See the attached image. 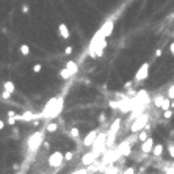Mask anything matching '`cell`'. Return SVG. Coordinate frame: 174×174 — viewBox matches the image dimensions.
I'll list each match as a JSON object with an SVG mask.
<instances>
[{
  "mask_svg": "<svg viewBox=\"0 0 174 174\" xmlns=\"http://www.w3.org/2000/svg\"><path fill=\"white\" fill-rule=\"evenodd\" d=\"M63 107H64L63 97H52L46 104L43 113L36 115V118H55V116H58L63 112Z\"/></svg>",
  "mask_w": 174,
  "mask_h": 174,
  "instance_id": "obj_1",
  "label": "cell"
},
{
  "mask_svg": "<svg viewBox=\"0 0 174 174\" xmlns=\"http://www.w3.org/2000/svg\"><path fill=\"white\" fill-rule=\"evenodd\" d=\"M27 143H28V151L30 152H36L39 149V146L44 143V133H43V130L35 132L33 135L28 138V141H27Z\"/></svg>",
  "mask_w": 174,
  "mask_h": 174,
  "instance_id": "obj_2",
  "label": "cell"
},
{
  "mask_svg": "<svg viewBox=\"0 0 174 174\" xmlns=\"http://www.w3.org/2000/svg\"><path fill=\"white\" fill-rule=\"evenodd\" d=\"M149 123V115L148 113H141L140 116H137L135 118V121H133L132 124H130V130L135 133V132H140V130H143L144 129V126Z\"/></svg>",
  "mask_w": 174,
  "mask_h": 174,
  "instance_id": "obj_3",
  "label": "cell"
},
{
  "mask_svg": "<svg viewBox=\"0 0 174 174\" xmlns=\"http://www.w3.org/2000/svg\"><path fill=\"white\" fill-rule=\"evenodd\" d=\"M119 126H121V119H115L113 124L110 126V132H108V135H107V146H113L115 140H116V135H118V132H119Z\"/></svg>",
  "mask_w": 174,
  "mask_h": 174,
  "instance_id": "obj_4",
  "label": "cell"
},
{
  "mask_svg": "<svg viewBox=\"0 0 174 174\" xmlns=\"http://www.w3.org/2000/svg\"><path fill=\"white\" fill-rule=\"evenodd\" d=\"M91 148H93V151L97 152V154H102L105 151V148H107V135H105V133H99L96 141L93 143Z\"/></svg>",
  "mask_w": 174,
  "mask_h": 174,
  "instance_id": "obj_5",
  "label": "cell"
},
{
  "mask_svg": "<svg viewBox=\"0 0 174 174\" xmlns=\"http://www.w3.org/2000/svg\"><path fill=\"white\" fill-rule=\"evenodd\" d=\"M63 160H64V154L60 152V151H55V152L50 154V157H49L47 162H49V165H50L52 168H60L61 163H63Z\"/></svg>",
  "mask_w": 174,
  "mask_h": 174,
  "instance_id": "obj_6",
  "label": "cell"
},
{
  "mask_svg": "<svg viewBox=\"0 0 174 174\" xmlns=\"http://www.w3.org/2000/svg\"><path fill=\"white\" fill-rule=\"evenodd\" d=\"M148 75H149V63H143L135 74V80L137 82H143V80L148 78Z\"/></svg>",
  "mask_w": 174,
  "mask_h": 174,
  "instance_id": "obj_7",
  "label": "cell"
},
{
  "mask_svg": "<svg viewBox=\"0 0 174 174\" xmlns=\"http://www.w3.org/2000/svg\"><path fill=\"white\" fill-rule=\"evenodd\" d=\"M113 28H115V24H113V21L108 19V21H105V24L100 27L99 30H100V33H102L105 38H108V36L113 33Z\"/></svg>",
  "mask_w": 174,
  "mask_h": 174,
  "instance_id": "obj_8",
  "label": "cell"
},
{
  "mask_svg": "<svg viewBox=\"0 0 174 174\" xmlns=\"http://www.w3.org/2000/svg\"><path fill=\"white\" fill-rule=\"evenodd\" d=\"M16 119H17V121H22V123H33L36 119V115L27 110V112H24L21 115H16Z\"/></svg>",
  "mask_w": 174,
  "mask_h": 174,
  "instance_id": "obj_9",
  "label": "cell"
},
{
  "mask_svg": "<svg viewBox=\"0 0 174 174\" xmlns=\"http://www.w3.org/2000/svg\"><path fill=\"white\" fill-rule=\"evenodd\" d=\"M118 152H119V155H130V154H132L130 141L126 140V141H123V143H119V146H118Z\"/></svg>",
  "mask_w": 174,
  "mask_h": 174,
  "instance_id": "obj_10",
  "label": "cell"
},
{
  "mask_svg": "<svg viewBox=\"0 0 174 174\" xmlns=\"http://www.w3.org/2000/svg\"><path fill=\"white\" fill-rule=\"evenodd\" d=\"M99 154L97 152H94V151H89V152H86L83 157H82V163L85 165V166H88V165H93L94 163V160H96V157H97Z\"/></svg>",
  "mask_w": 174,
  "mask_h": 174,
  "instance_id": "obj_11",
  "label": "cell"
},
{
  "mask_svg": "<svg viewBox=\"0 0 174 174\" xmlns=\"http://www.w3.org/2000/svg\"><path fill=\"white\" fill-rule=\"evenodd\" d=\"M97 135H99V133H97V130H91V132L88 133V135L85 137V140H83V144L86 146V148H91V146H93V143L96 141Z\"/></svg>",
  "mask_w": 174,
  "mask_h": 174,
  "instance_id": "obj_12",
  "label": "cell"
},
{
  "mask_svg": "<svg viewBox=\"0 0 174 174\" xmlns=\"http://www.w3.org/2000/svg\"><path fill=\"white\" fill-rule=\"evenodd\" d=\"M152 149H154V140L149 137L148 140L143 141V144H141V151H143V154H152Z\"/></svg>",
  "mask_w": 174,
  "mask_h": 174,
  "instance_id": "obj_13",
  "label": "cell"
},
{
  "mask_svg": "<svg viewBox=\"0 0 174 174\" xmlns=\"http://www.w3.org/2000/svg\"><path fill=\"white\" fill-rule=\"evenodd\" d=\"M58 33H60V36L63 38V39H69V36H71V32H69V28H68V25L66 24H58Z\"/></svg>",
  "mask_w": 174,
  "mask_h": 174,
  "instance_id": "obj_14",
  "label": "cell"
},
{
  "mask_svg": "<svg viewBox=\"0 0 174 174\" xmlns=\"http://www.w3.org/2000/svg\"><path fill=\"white\" fill-rule=\"evenodd\" d=\"M66 68L69 69V72H71L72 75H75V74L78 72V66H77L75 61H68V63H66Z\"/></svg>",
  "mask_w": 174,
  "mask_h": 174,
  "instance_id": "obj_15",
  "label": "cell"
},
{
  "mask_svg": "<svg viewBox=\"0 0 174 174\" xmlns=\"http://www.w3.org/2000/svg\"><path fill=\"white\" fill-rule=\"evenodd\" d=\"M152 154L155 157H160L163 154V144H154V149H152Z\"/></svg>",
  "mask_w": 174,
  "mask_h": 174,
  "instance_id": "obj_16",
  "label": "cell"
},
{
  "mask_svg": "<svg viewBox=\"0 0 174 174\" xmlns=\"http://www.w3.org/2000/svg\"><path fill=\"white\" fill-rule=\"evenodd\" d=\"M3 88H5L6 91H11V93L16 91V86H14V83H13L11 80H5V82H3Z\"/></svg>",
  "mask_w": 174,
  "mask_h": 174,
  "instance_id": "obj_17",
  "label": "cell"
},
{
  "mask_svg": "<svg viewBox=\"0 0 174 174\" xmlns=\"http://www.w3.org/2000/svg\"><path fill=\"white\" fill-rule=\"evenodd\" d=\"M60 77H61L63 80H69V78L72 77V74L69 72V69H68V68H63V69L60 71Z\"/></svg>",
  "mask_w": 174,
  "mask_h": 174,
  "instance_id": "obj_18",
  "label": "cell"
},
{
  "mask_svg": "<svg viewBox=\"0 0 174 174\" xmlns=\"http://www.w3.org/2000/svg\"><path fill=\"white\" fill-rule=\"evenodd\" d=\"M19 52L22 53L24 57L30 55V46H28V44H21V47H19Z\"/></svg>",
  "mask_w": 174,
  "mask_h": 174,
  "instance_id": "obj_19",
  "label": "cell"
},
{
  "mask_svg": "<svg viewBox=\"0 0 174 174\" xmlns=\"http://www.w3.org/2000/svg\"><path fill=\"white\" fill-rule=\"evenodd\" d=\"M160 108H162L163 112H165V110H169V108H171V99H169V97H165L163 102H162V105H160Z\"/></svg>",
  "mask_w": 174,
  "mask_h": 174,
  "instance_id": "obj_20",
  "label": "cell"
},
{
  "mask_svg": "<svg viewBox=\"0 0 174 174\" xmlns=\"http://www.w3.org/2000/svg\"><path fill=\"white\" fill-rule=\"evenodd\" d=\"M148 129H143V130H140V133H138V140L140 141H144V140H148L149 137H148Z\"/></svg>",
  "mask_w": 174,
  "mask_h": 174,
  "instance_id": "obj_21",
  "label": "cell"
},
{
  "mask_svg": "<svg viewBox=\"0 0 174 174\" xmlns=\"http://www.w3.org/2000/svg\"><path fill=\"white\" fill-rule=\"evenodd\" d=\"M58 129V124L57 123H50V124H47V127H46V132H49V133H53Z\"/></svg>",
  "mask_w": 174,
  "mask_h": 174,
  "instance_id": "obj_22",
  "label": "cell"
},
{
  "mask_svg": "<svg viewBox=\"0 0 174 174\" xmlns=\"http://www.w3.org/2000/svg\"><path fill=\"white\" fill-rule=\"evenodd\" d=\"M69 135H71L72 138H75V140H78V137H80V130H78L77 127H72V129L69 130Z\"/></svg>",
  "mask_w": 174,
  "mask_h": 174,
  "instance_id": "obj_23",
  "label": "cell"
},
{
  "mask_svg": "<svg viewBox=\"0 0 174 174\" xmlns=\"http://www.w3.org/2000/svg\"><path fill=\"white\" fill-rule=\"evenodd\" d=\"M11 94H13L11 91H6V89H3V91H2V94H0V97H2V99H5V100H8V99H11Z\"/></svg>",
  "mask_w": 174,
  "mask_h": 174,
  "instance_id": "obj_24",
  "label": "cell"
},
{
  "mask_svg": "<svg viewBox=\"0 0 174 174\" xmlns=\"http://www.w3.org/2000/svg\"><path fill=\"white\" fill-rule=\"evenodd\" d=\"M163 99H165V97H162V96H157V97L154 99V105L157 107V108H160V105H162Z\"/></svg>",
  "mask_w": 174,
  "mask_h": 174,
  "instance_id": "obj_25",
  "label": "cell"
},
{
  "mask_svg": "<svg viewBox=\"0 0 174 174\" xmlns=\"http://www.w3.org/2000/svg\"><path fill=\"white\" fill-rule=\"evenodd\" d=\"M166 97H169L171 100L174 99V85H171V86L168 88V93H166Z\"/></svg>",
  "mask_w": 174,
  "mask_h": 174,
  "instance_id": "obj_26",
  "label": "cell"
},
{
  "mask_svg": "<svg viewBox=\"0 0 174 174\" xmlns=\"http://www.w3.org/2000/svg\"><path fill=\"white\" fill-rule=\"evenodd\" d=\"M163 118H165V119H169V118H172V108H169V110H165V112H163Z\"/></svg>",
  "mask_w": 174,
  "mask_h": 174,
  "instance_id": "obj_27",
  "label": "cell"
},
{
  "mask_svg": "<svg viewBox=\"0 0 174 174\" xmlns=\"http://www.w3.org/2000/svg\"><path fill=\"white\" fill-rule=\"evenodd\" d=\"M72 157H74V152H71V151L64 152V160H66V162H69V160H72Z\"/></svg>",
  "mask_w": 174,
  "mask_h": 174,
  "instance_id": "obj_28",
  "label": "cell"
},
{
  "mask_svg": "<svg viewBox=\"0 0 174 174\" xmlns=\"http://www.w3.org/2000/svg\"><path fill=\"white\" fill-rule=\"evenodd\" d=\"M16 121H17L16 116H8V124H9V126H14V124H16Z\"/></svg>",
  "mask_w": 174,
  "mask_h": 174,
  "instance_id": "obj_29",
  "label": "cell"
},
{
  "mask_svg": "<svg viewBox=\"0 0 174 174\" xmlns=\"http://www.w3.org/2000/svg\"><path fill=\"white\" fill-rule=\"evenodd\" d=\"M41 69H43V64H39V63L33 66V72H36V74H38V72H41Z\"/></svg>",
  "mask_w": 174,
  "mask_h": 174,
  "instance_id": "obj_30",
  "label": "cell"
},
{
  "mask_svg": "<svg viewBox=\"0 0 174 174\" xmlns=\"http://www.w3.org/2000/svg\"><path fill=\"white\" fill-rule=\"evenodd\" d=\"M168 152H169V155L174 158V144L171 143V144H168Z\"/></svg>",
  "mask_w": 174,
  "mask_h": 174,
  "instance_id": "obj_31",
  "label": "cell"
},
{
  "mask_svg": "<svg viewBox=\"0 0 174 174\" xmlns=\"http://www.w3.org/2000/svg\"><path fill=\"white\" fill-rule=\"evenodd\" d=\"M116 172H118L116 166H110L108 169H107V172H105V174H116Z\"/></svg>",
  "mask_w": 174,
  "mask_h": 174,
  "instance_id": "obj_32",
  "label": "cell"
},
{
  "mask_svg": "<svg viewBox=\"0 0 174 174\" xmlns=\"http://www.w3.org/2000/svg\"><path fill=\"white\" fill-rule=\"evenodd\" d=\"M123 174H135V168H133V166H129V168H127Z\"/></svg>",
  "mask_w": 174,
  "mask_h": 174,
  "instance_id": "obj_33",
  "label": "cell"
},
{
  "mask_svg": "<svg viewBox=\"0 0 174 174\" xmlns=\"http://www.w3.org/2000/svg\"><path fill=\"white\" fill-rule=\"evenodd\" d=\"M71 53H72V47H71V46H68V47L64 49V55H71Z\"/></svg>",
  "mask_w": 174,
  "mask_h": 174,
  "instance_id": "obj_34",
  "label": "cell"
},
{
  "mask_svg": "<svg viewBox=\"0 0 174 174\" xmlns=\"http://www.w3.org/2000/svg\"><path fill=\"white\" fill-rule=\"evenodd\" d=\"M72 174H86V168H82V169H77V171H74Z\"/></svg>",
  "mask_w": 174,
  "mask_h": 174,
  "instance_id": "obj_35",
  "label": "cell"
},
{
  "mask_svg": "<svg viewBox=\"0 0 174 174\" xmlns=\"http://www.w3.org/2000/svg\"><path fill=\"white\" fill-rule=\"evenodd\" d=\"M110 107H112V108H119V102H110Z\"/></svg>",
  "mask_w": 174,
  "mask_h": 174,
  "instance_id": "obj_36",
  "label": "cell"
},
{
  "mask_svg": "<svg viewBox=\"0 0 174 174\" xmlns=\"http://www.w3.org/2000/svg\"><path fill=\"white\" fill-rule=\"evenodd\" d=\"M28 5H22V13H28Z\"/></svg>",
  "mask_w": 174,
  "mask_h": 174,
  "instance_id": "obj_37",
  "label": "cell"
},
{
  "mask_svg": "<svg viewBox=\"0 0 174 174\" xmlns=\"http://www.w3.org/2000/svg\"><path fill=\"white\" fill-rule=\"evenodd\" d=\"M162 53H163L162 49H157V50H155V57H162Z\"/></svg>",
  "mask_w": 174,
  "mask_h": 174,
  "instance_id": "obj_38",
  "label": "cell"
},
{
  "mask_svg": "<svg viewBox=\"0 0 174 174\" xmlns=\"http://www.w3.org/2000/svg\"><path fill=\"white\" fill-rule=\"evenodd\" d=\"M5 129V123L2 121V119H0V130H3Z\"/></svg>",
  "mask_w": 174,
  "mask_h": 174,
  "instance_id": "obj_39",
  "label": "cell"
},
{
  "mask_svg": "<svg viewBox=\"0 0 174 174\" xmlns=\"http://www.w3.org/2000/svg\"><path fill=\"white\" fill-rule=\"evenodd\" d=\"M8 116H16V112H13V110H9V112H8Z\"/></svg>",
  "mask_w": 174,
  "mask_h": 174,
  "instance_id": "obj_40",
  "label": "cell"
},
{
  "mask_svg": "<svg viewBox=\"0 0 174 174\" xmlns=\"http://www.w3.org/2000/svg\"><path fill=\"white\" fill-rule=\"evenodd\" d=\"M169 50H171V53H172V55H174V43L169 46Z\"/></svg>",
  "mask_w": 174,
  "mask_h": 174,
  "instance_id": "obj_41",
  "label": "cell"
},
{
  "mask_svg": "<svg viewBox=\"0 0 174 174\" xmlns=\"http://www.w3.org/2000/svg\"><path fill=\"white\" fill-rule=\"evenodd\" d=\"M171 108H174V99L171 100Z\"/></svg>",
  "mask_w": 174,
  "mask_h": 174,
  "instance_id": "obj_42",
  "label": "cell"
}]
</instances>
